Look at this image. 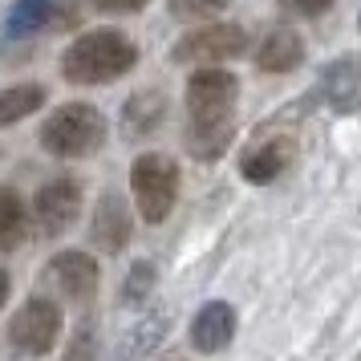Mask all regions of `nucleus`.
I'll return each instance as SVG.
<instances>
[{"mask_svg": "<svg viewBox=\"0 0 361 361\" xmlns=\"http://www.w3.org/2000/svg\"><path fill=\"white\" fill-rule=\"evenodd\" d=\"M235 98L240 82L228 69H195L187 82V150L195 159H219L235 130Z\"/></svg>", "mask_w": 361, "mask_h": 361, "instance_id": "nucleus-1", "label": "nucleus"}, {"mask_svg": "<svg viewBox=\"0 0 361 361\" xmlns=\"http://www.w3.org/2000/svg\"><path fill=\"white\" fill-rule=\"evenodd\" d=\"M138 66V45L122 29H94L82 33L61 53V73L73 85H106L126 78Z\"/></svg>", "mask_w": 361, "mask_h": 361, "instance_id": "nucleus-2", "label": "nucleus"}, {"mask_svg": "<svg viewBox=\"0 0 361 361\" xmlns=\"http://www.w3.org/2000/svg\"><path fill=\"white\" fill-rule=\"evenodd\" d=\"M106 142V118L90 102H69L41 126V147L57 159H90Z\"/></svg>", "mask_w": 361, "mask_h": 361, "instance_id": "nucleus-3", "label": "nucleus"}, {"mask_svg": "<svg viewBox=\"0 0 361 361\" xmlns=\"http://www.w3.org/2000/svg\"><path fill=\"white\" fill-rule=\"evenodd\" d=\"M130 187H134V203L138 215L147 224H163L166 215L175 212V199H179V166L166 154H138L130 166Z\"/></svg>", "mask_w": 361, "mask_h": 361, "instance_id": "nucleus-4", "label": "nucleus"}, {"mask_svg": "<svg viewBox=\"0 0 361 361\" xmlns=\"http://www.w3.org/2000/svg\"><path fill=\"white\" fill-rule=\"evenodd\" d=\"M61 337V309L45 296H29L20 312L8 321V341L25 357H45Z\"/></svg>", "mask_w": 361, "mask_h": 361, "instance_id": "nucleus-5", "label": "nucleus"}, {"mask_svg": "<svg viewBox=\"0 0 361 361\" xmlns=\"http://www.w3.org/2000/svg\"><path fill=\"white\" fill-rule=\"evenodd\" d=\"M244 49H247V33L240 25H203L175 45V61L179 66H207V61L240 57Z\"/></svg>", "mask_w": 361, "mask_h": 361, "instance_id": "nucleus-6", "label": "nucleus"}, {"mask_svg": "<svg viewBox=\"0 0 361 361\" xmlns=\"http://www.w3.org/2000/svg\"><path fill=\"white\" fill-rule=\"evenodd\" d=\"M82 212V187L69 179H57V183H45L33 199V228L41 240H57L61 231H69V224L78 219Z\"/></svg>", "mask_w": 361, "mask_h": 361, "instance_id": "nucleus-7", "label": "nucleus"}, {"mask_svg": "<svg viewBox=\"0 0 361 361\" xmlns=\"http://www.w3.org/2000/svg\"><path fill=\"white\" fill-rule=\"evenodd\" d=\"M317 98L333 114H357L361 110V53H345L333 66H325L317 82Z\"/></svg>", "mask_w": 361, "mask_h": 361, "instance_id": "nucleus-8", "label": "nucleus"}, {"mask_svg": "<svg viewBox=\"0 0 361 361\" xmlns=\"http://www.w3.org/2000/svg\"><path fill=\"white\" fill-rule=\"evenodd\" d=\"M49 280L61 296L85 305L98 293V260L90 252H61V256L49 260Z\"/></svg>", "mask_w": 361, "mask_h": 361, "instance_id": "nucleus-9", "label": "nucleus"}, {"mask_svg": "<svg viewBox=\"0 0 361 361\" xmlns=\"http://www.w3.org/2000/svg\"><path fill=\"white\" fill-rule=\"evenodd\" d=\"M231 337H235V312H231L228 300H212V305H203L195 312V321H191V345H195L199 353H219V349H228Z\"/></svg>", "mask_w": 361, "mask_h": 361, "instance_id": "nucleus-10", "label": "nucleus"}, {"mask_svg": "<svg viewBox=\"0 0 361 361\" xmlns=\"http://www.w3.org/2000/svg\"><path fill=\"white\" fill-rule=\"evenodd\" d=\"M130 240V207L122 195H110L98 203V215H94V244L102 252H122Z\"/></svg>", "mask_w": 361, "mask_h": 361, "instance_id": "nucleus-11", "label": "nucleus"}, {"mask_svg": "<svg viewBox=\"0 0 361 361\" xmlns=\"http://www.w3.org/2000/svg\"><path fill=\"white\" fill-rule=\"evenodd\" d=\"M305 61V45H300V37L293 29H272V33L260 41V49H256V66L264 73H288Z\"/></svg>", "mask_w": 361, "mask_h": 361, "instance_id": "nucleus-12", "label": "nucleus"}, {"mask_svg": "<svg viewBox=\"0 0 361 361\" xmlns=\"http://www.w3.org/2000/svg\"><path fill=\"white\" fill-rule=\"evenodd\" d=\"M288 159H293V147L288 142H280V138H268V142H260V147L244 150V159H240V171H244L247 183H272L288 166Z\"/></svg>", "mask_w": 361, "mask_h": 361, "instance_id": "nucleus-13", "label": "nucleus"}, {"mask_svg": "<svg viewBox=\"0 0 361 361\" xmlns=\"http://www.w3.org/2000/svg\"><path fill=\"white\" fill-rule=\"evenodd\" d=\"M163 110H166V102H163L159 90L134 94V98L126 102V110H122V134H126V138H147V134H154V126L163 122Z\"/></svg>", "mask_w": 361, "mask_h": 361, "instance_id": "nucleus-14", "label": "nucleus"}, {"mask_svg": "<svg viewBox=\"0 0 361 361\" xmlns=\"http://www.w3.org/2000/svg\"><path fill=\"white\" fill-rule=\"evenodd\" d=\"M53 17V0H17L4 17V41H20L33 37L37 29H45Z\"/></svg>", "mask_w": 361, "mask_h": 361, "instance_id": "nucleus-15", "label": "nucleus"}, {"mask_svg": "<svg viewBox=\"0 0 361 361\" xmlns=\"http://www.w3.org/2000/svg\"><path fill=\"white\" fill-rule=\"evenodd\" d=\"M25 231H29V207H25V199L13 187L0 183V247L4 252L8 247H20Z\"/></svg>", "mask_w": 361, "mask_h": 361, "instance_id": "nucleus-16", "label": "nucleus"}, {"mask_svg": "<svg viewBox=\"0 0 361 361\" xmlns=\"http://www.w3.org/2000/svg\"><path fill=\"white\" fill-rule=\"evenodd\" d=\"M45 102V85H13L0 94V126H13L20 118H29Z\"/></svg>", "mask_w": 361, "mask_h": 361, "instance_id": "nucleus-17", "label": "nucleus"}, {"mask_svg": "<svg viewBox=\"0 0 361 361\" xmlns=\"http://www.w3.org/2000/svg\"><path fill=\"white\" fill-rule=\"evenodd\" d=\"M150 288H154V264L138 260L134 272L126 276V284H122V300H126V305H142V300L150 296Z\"/></svg>", "mask_w": 361, "mask_h": 361, "instance_id": "nucleus-18", "label": "nucleus"}, {"mask_svg": "<svg viewBox=\"0 0 361 361\" xmlns=\"http://www.w3.org/2000/svg\"><path fill=\"white\" fill-rule=\"evenodd\" d=\"M166 4L179 20H207L219 8H228V0H166Z\"/></svg>", "mask_w": 361, "mask_h": 361, "instance_id": "nucleus-19", "label": "nucleus"}, {"mask_svg": "<svg viewBox=\"0 0 361 361\" xmlns=\"http://www.w3.org/2000/svg\"><path fill=\"white\" fill-rule=\"evenodd\" d=\"M94 321H82L69 337V349H66V361H94Z\"/></svg>", "mask_w": 361, "mask_h": 361, "instance_id": "nucleus-20", "label": "nucleus"}, {"mask_svg": "<svg viewBox=\"0 0 361 361\" xmlns=\"http://www.w3.org/2000/svg\"><path fill=\"white\" fill-rule=\"evenodd\" d=\"M333 0H280V8H288L296 17H321Z\"/></svg>", "mask_w": 361, "mask_h": 361, "instance_id": "nucleus-21", "label": "nucleus"}, {"mask_svg": "<svg viewBox=\"0 0 361 361\" xmlns=\"http://www.w3.org/2000/svg\"><path fill=\"white\" fill-rule=\"evenodd\" d=\"M147 4L150 0H94V8H102V13H138Z\"/></svg>", "mask_w": 361, "mask_h": 361, "instance_id": "nucleus-22", "label": "nucleus"}, {"mask_svg": "<svg viewBox=\"0 0 361 361\" xmlns=\"http://www.w3.org/2000/svg\"><path fill=\"white\" fill-rule=\"evenodd\" d=\"M8 288H13V280H8L4 264H0V309H4V300H8Z\"/></svg>", "mask_w": 361, "mask_h": 361, "instance_id": "nucleus-23", "label": "nucleus"}]
</instances>
